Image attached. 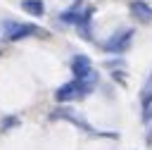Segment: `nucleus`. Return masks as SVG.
I'll use <instances>...</instances> for the list:
<instances>
[{
    "instance_id": "obj_1",
    "label": "nucleus",
    "mask_w": 152,
    "mask_h": 150,
    "mask_svg": "<svg viewBox=\"0 0 152 150\" xmlns=\"http://www.w3.org/2000/svg\"><path fill=\"white\" fill-rule=\"evenodd\" d=\"M95 81H97V76H90V79H74V81H69V83H62V86L55 90V100H57V102L81 100V98H86V95L93 90Z\"/></svg>"
},
{
    "instance_id": "obj_10",
    "label": "nucleus",
    "mask_w": 152,
    "mask_h": 150,
    "mask_svg": "<svg viewBox=\"0 0 152 150\" xmlns=\"http://www.w3.org/2000/svg\"><path fill=\"white\" fill-rule=\"evenodd\" d=\"M14 126H19V117H5V119L0 121V131H10V129H14Z\"/></svg>"
},
{
    "instance_id": "obj_2",
    "label": "nucleus",
    "mask_w": 152,
    "mask_h": 150,
    "mask_svg": "<svg viewBox=\"0 0 152 150\" xmlns=\"http://www.w3.org/2000/svg\"><path fill=\"white\" fill-rule=\"evenodd\" d=\"M0 36L2 40H24V38H31V36H43V29L36 26V24H28V21H14V19H5L0 24Z\"/></svg>"
},
{
    "instance_id": "obj_4",
    "label": "nucleus",
    "mask_w": 152,
    "mask_h": 150,
    "mask_svg": "<svg viewBox=\"0 0 152 150\" xmlns=\"http://www.w3.org/2000/svg\"><path fill=\"white\" fill-rule=\"evenodd\" d=\"M131 40H133V29H119L116 33H112V36L102 43V48H104V52L121 55V52H126V50H128Z\"/></svg>"
},
{
    "instance_id": "obj_8",
    "label": "nucleus",
    "mask_w": 152,
    "mask_h": 150,
    "mask_svg": "<svg viewBox=\"0 0 152 150\" xmlns=\"http://www.w3.org/2000/svg\"><path fill=\"white\" fill-rule=\"evenodd\" d=\"M83 0H76L69 10H64V12H59V21L62 24H71V26H76V21H78V17H81V12H83Z\"/></svg>"
},
{
    "instance_id": "obj_6",
    "label": "nucleus",
    "mask_w": 152,
    "mask_h": 150,
    "mask_svg": "<svg viewBox=\"0 0 152 150\" xmlns=\"http://www.w3.org/2000/svg\"><path fill=\"white\" fill-rule=\"evenodd\" d=\"M131 17L140 24H152V5H147L145 0H131L128 2Z\"/></svg>"
},
{
    "instance_id": "obj_9",
    "label": "nucleus",
    "mask_w": 152,
    "mask_h": 150,
    "mask_svg": "<svg viewBox=\"0 0 152 150\" xmlns=\"http://www.w3.org/2000/svg\"><path fill=\"white\" fill-rule=\"evenodd\" d=\"M21 10L28 12L31 17H43L45 14V2L43 0H21Z\"/></svg>"
},
{
    "instance_id": "obj_3",
    "label": "nucleus",
    "mask_w": 152,
    "mask_h": 150,
    "mask_svg": "<svg viewBox=\"0 0 152 150\" xmlns=\"http://www.w3.org/2000/svg\"><path fill=\"white\" fill-rule=\"evenodd\" d=\"M50 119L52 121H57V119H64V121H69V124H74V126H78L81 131H86L88 136H109V138H116V133H102V131H95L83 117H78L71 107H55L52 112H50Z\"/></svg>"
},
{
    "instance_id": "obj_5",
    "label": "nucleus",
    "mask_w": 152,
    "mask_h": 150,
    "mask_svg": "<svg viewBox=\"0 0 152 150\" xmlns=\"http://www.w3.org/2000/svg\"><path fill=\"white\" fill-rule=\"evenodd\" d=\"M71 74L74 79H90V76H97L93 71V62L88 55H74L71 57Z\"/></svg>"
},
{
    "instance_id": "obj_7",
    "label": "nucleus",
    "mask_w": 152,
    "mask_h": 150,
    "mask_svg": "<svg viewBox=\"0 0 152 150\" xmlns=\"http://www.w3.org/2000/svg\"><path fill=\"white\" fill-rule=\"evenodd\" d=\"M93 12H95V7H83V12H81V17H78V21H76V29H78V33H81V38H86V40H93V29H90V24H93Z\"/></svg>"
},
{
    "instance_id": "obj_11",
    "label": "nucleus",
    "mask_w": 152,
    "mask_h": 150,
    "mask_svg": "<svg viewBox=\"0 0 152 150\" xmlns=\"http://www.w3.org/2000/svg\"><path fill=\"white\" fill-rule=\"evenodd\" d=\"M142 121H152V100H145L142 102Z\"/></svg>"
}]
</instances>
